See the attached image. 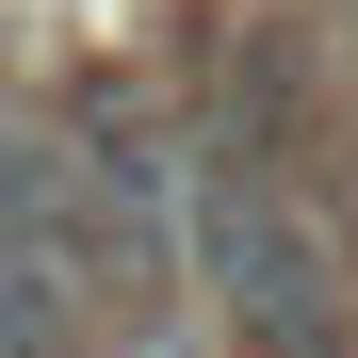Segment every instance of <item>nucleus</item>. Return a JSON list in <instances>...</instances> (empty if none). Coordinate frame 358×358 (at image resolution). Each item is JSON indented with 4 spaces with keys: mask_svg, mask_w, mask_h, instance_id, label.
Wrapping results in <instances>:
<instances>
[{
    "mask_svg": "<svg viewBox=\"0 0 358 358\" xmlns=\"http://www.w3.org/2000/svg\"><path fill=\"white\" fill-rule=\"evenodd\" d=\"M49 147H66V212H82V261L131 277L147 310L196 277V131L163 114L147 66H82L49 98Z\"/></svg>",
    "mask_w": 358,
    "mask_h": 358,
    "instance_id": "f257e3e1",
    "label": "nucleus"
}]
</instances>
